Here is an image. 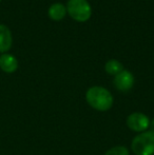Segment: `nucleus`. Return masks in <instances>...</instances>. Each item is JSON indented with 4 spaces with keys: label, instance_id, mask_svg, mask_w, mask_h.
Listing matches in <instances>:
<instances>
[{
    "label": "nucleus",
    "instance_id": "nucleus-1",
    "mask_svg": "<svg viewBox=\"0 0 154 155\" xmlns=\"http://www.w3.org/2000/svg\"><path fill=\"white\" fill-rule=\"evenodd\" d=\"M86 100L93 109L100 112H106L113 106V96L111 92L99 86L91 87L87 91Z\"/></svg>",
    "mask_w": 154,
    "mask_h": 155
},
{
    "label": "nucleus",
    "instance_id": "nucleus-2",
    "mask_svg": "<svg viewBox=\"0 0 154 155\" xmlns=\"http://www.w3.org/2000/svg\"><path fill=\"white\" fill-rule=\"evenodd\" d=\"M131 149L135 155H154V133L145 131L133 138Z\"/></svg>",
    "mask_w": 154,
    "mask_h": 155
},
{
    "label": "nucleus",
    "instance_id": "nucleus-3",
    "mask_svg": "<svg viewBox=\"0 0 154 155\" xmlns=\"http://www.w3.org/2000/svg\"><path fill=\"white\" fill-rule=\"evenodd\" d=\"M67 13L78 22H86L92 15V8L87 0H69Z\"/></svg>",
    "mask_w": 154,
    "mask_h": 155
},
{
    "label": "nucleus",
    "instance_id": "nucleus-4",
    "mask_svg": "<svg viewBox=\"0 0 154 155\" xmlns=\"http://www.w3.org/2000/svg\"><path fill=\"white\" fill-rule=\"evenodd\" d=\"M150 124V119L146 114L140 112H134L127 117V126L132 131L142 133L147 131Z\"/></svg>",
    "mask_w": 154,
    "mask_h": 155
},
{
    "label": "nucleus",
    "instance_id": "nucleus-5",
    "mask_svg": "<svg viewBox=\"0 0 154 155\" xmlns=\"http://www.w3.org/2000/svg\"><path fill=\"white\" fill-rule=\"evenodd\" d=\"M113 84L115 88L120 92H128L134 86V76L131 72L123 70L114 77Z\"/></svg>",
    "mask_w": 154,
    "mask_h": 155
},
{
    "label": "nucleus",
    "instance_id": "nucleus-6",
    "mask_svg": "<svg viewBox=\"0 0 154 155\" xmlns=\"http://www.w3.org/2000/svg\"><path fill=\"white\" fill-rule=\"evenodd\" d=\"M0 69L8 74L14 73L18 69V60L12 54H2L0 56Z\"/></svg>",
    "mask_w": 154,
    "mask_h": 155
},
{
    "label": "nucleus",
    "instance_id": "nucleus-7",
    "mask_svg": "<svg viewBox=\"0 0 154 155\" xmlns=\"http://www.w3.org/2000/svg\"><path fill=\"white\" fill-rule=\"evenodd\" d=\"M13 37L10 29L6 25H0V53L4 54L11 49Z\"/></svg>",
    "mask_w": 154,
    "mask_h": 155
},
{
    "label": "nucleus",
    "instance_id": "nucleus-8",
    "mask_svg": "<svg viewBox=\"0 0 154 155\" xmlns=\"http://www.w3.org/2000/svg\"><path fill=\"white\" fill-rule=\"evenodd\" d=\"M49 17L54 21H59L64 18L67 14V8L61 3H53L49 8Z\"/></svg>",
    "mask_w": 154,
    "mask_h": 155
},
{
    "label": "nucleus",
    "instance_id": "nucleus-9",
    "mask_svg": "<svg viewBox=\"0 0 154 155\" xmlns=\"http://www.w3.org/2000/svg\"><path fill=\"white\" fill-rule=\"evenodd\" d=\"M105 70L109 75L116 76L118 73H120L123 70V65L121 62H119L116 59H110L105 64Z\"/></svg>",
    "mask_w": 154,
    "mask_h": 155
},
{
    "label": "nucleus",
    "instance_id": "nucleus-10",
    "mask_svg": "<svg viewBox=\"0 0 154 155\" xmlns=\"http://www.w3.org/2000/svg\"><path fill=\"white\" fill-rule=\"evenodd\" d=\"M105 155H130L128 148L125 146H115V147L109 149L105 153Z\"/></svg>",
    "mask_w": 154,
    "mask_h": 155
},
{
    "label": "nucleus",
    "instance_id": "nucleus-11",
    "mask_svg": "<svg viewBox=\"0 0 154 155\" xmlns=\"http://www.w3.org/2000/svg\"><path fill=\"white\" fill-rule=\"evenodd\" d=\"M149 128H150L151 132L154 133V118L152 119V120H150V124H149Z\"/></svg>",
    "mask_w": 154,
    "mask_h": 155
},
{
    "label": "nucleus",
    "instance_id": "nucleus-12",
    "mask_svg": "<svg viewBox=\"0 0 154 155\" xmlns=\"http://www.w3.org/2000/svg\"><path fill=\"white\" fill-rule=\"evenodd\" d=\"M0 1H1V0H0Z\"/></svg>",
    "mask_w": 154,
    "mask_h": 155
}]
</instances>
